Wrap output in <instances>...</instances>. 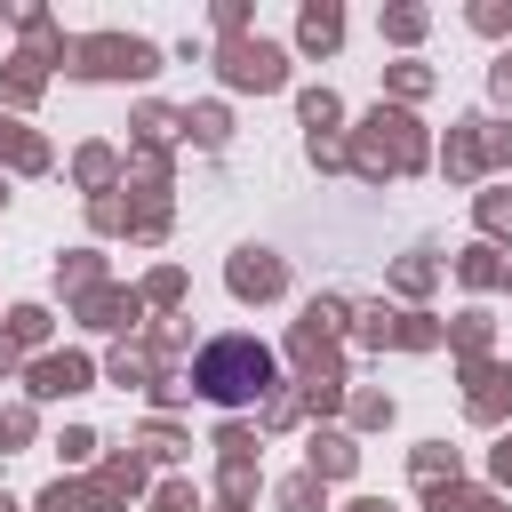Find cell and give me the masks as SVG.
<instances>
[{
    "label": "cell",
    "mask_w": 512,
    "mask_h": 512,
    "mask_svg": "<svg viewBox=\"0 0 512 512\" xmlns=\"http://www.w3.org/2000/svg\"><path fill=\"white\" fill-rule=\"evenodd\" d=\"M264 384H272V352L256 336H224V344L200 352V392L208 400H256Z\"/></svg>",
    "instance_id": "cell-1"
}]
</instances>
